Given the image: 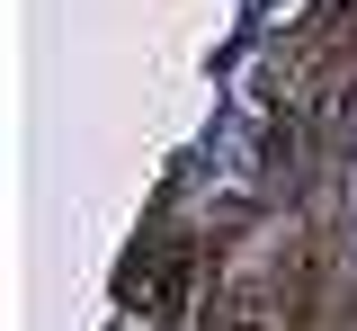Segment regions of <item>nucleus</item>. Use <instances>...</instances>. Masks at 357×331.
Here are the masks:
<instances>
[]
</instances>
